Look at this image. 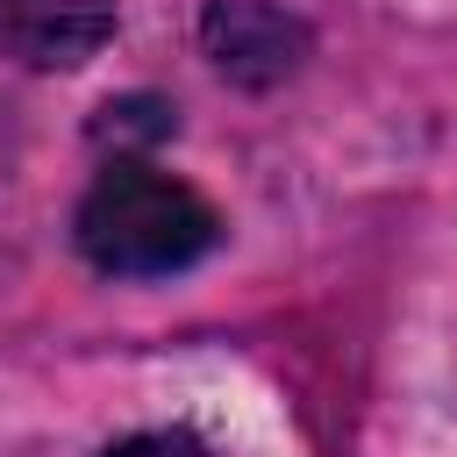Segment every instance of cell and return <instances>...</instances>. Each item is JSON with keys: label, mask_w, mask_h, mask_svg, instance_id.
Listing matches in <instances>:
<instances>
[{"label": "cell", "mask_w": 457, "mask_h": 457, "mask_svg": "<svg viewBox=\"0 0 457 457\" xmlns=\"http://www.w3.org/2000/svg\"><path fill=\"white\" fill-rule=\"evenodd\" d=\"M214 236H221L214 207L186 179H171L143 157L100 164V179L86 186V200L71 214L79 257L107 278H171V271L200 264L214 250Z\"/></svg>", "instance_id": "1"}, {"label": "cell", "mask_w": 457, "mask_h": 457, "mask_svg": "<svg viewBox=\"0 0 457 457\" xmlns=\"http://www.w3.org/2000/svg\"><path fill=\"white\" fill-rule=\"evenodd\" d=\"M200 50L214 57L221 79L236 86H278L307 57V29L271 7V0H207L200 14Z\"/></svg>", "instance_id": "2"}, {"label": "cell", "mask_w": 457, "mask_h": 457, "mask_svg": "<svg viewBox=\"0 0 457 457\" xmlns=\"http://www.w3.org/2000/svg\"><path fill=\"white\" fill-rule=\"evenodd\" d=\"M114 14L93 0H21L0 7V50L21 64H86L107 43Z\"/></svg>", "instance_id": "3"}, {"label": "cell", "mask_w": 457, "mask_h": 457, "mask_svg": "<svg viewBox=\"0 0 457 457\" xmlns=\"http://www.w3.org/2000/svg\"><path fill=\"white\" fill-rule=\"evenodd\" d=\"M107 457H214V450L193 428H143V436H121Z\"/></svg>", "instance_id": "4"}, {"label": "cell", "mask_w": 457, "mask_h": 457, "mask_svg": "<svg viewBox=\"0 0 457 457\" xmlns=\"http://www.w3.org/2000/svg\"><path fill=\"white\" fill-rule=\"evenodd\" d=\"M0 7H21V0H0Z\"/></svg>", "instance_id": "5"}]
</instances>
